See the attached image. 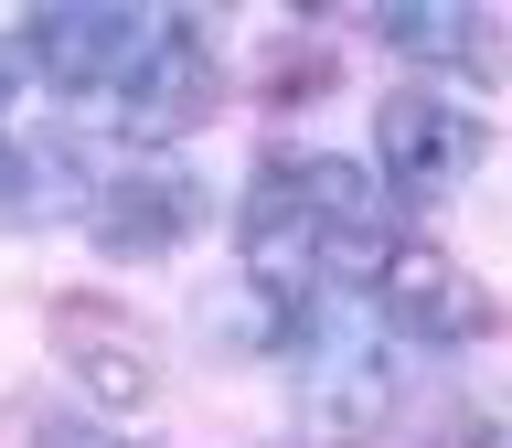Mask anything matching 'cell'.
I'll return each mask as SVG.
<instances>
[{
	"mask_svg": "<svg viewBox=\"0 0 512 448\" xmlns=\"http://www.w3.org/2000/svg\"><path fill=\"white\" fill-rule=\"evenodd\" d=\"M171 11L160 0H32V75H54L64 96H118L139 64L160 54Z\"/></svg>",
	"mask_w": 512,
	"mask_h": 448,
	"instance_id": "obj_1",
	"label": "cell"
},
{
	"mask_svg": "<svg viewBox=\"0 0 512 448\" xmlns=\"http://www.w3.org/2000/svg\"><path fill=\"white\" fill-rule=\"evenodd\" d=\"M288 363H299V427L310 438L342 448V438H374L384 416H395V352L363 320H299Z\"/></svg>",
	"mask_w": 512,
	"mask_h": 448,
	"instance_id": "obj_2",
	"label": "cell"
},
{
	"mask_svg": "<svg viewBox=\"0 0 512 448\" xmlns=\"http://www.w3.org/2000/svg\"><path fill=\"white\" fill-rule=\"evenodd\" d=\"M470 160H480V118H470V107H448L438 86H395L374 107V171H384V192L438 203V192L470 182Z\"/></svg>",
	"mask_w": 512,
	"mask_h": 448,
	"instance_id": "obj_3",
	"label": "cell"
},
{
	"mask_svg": "<svg viewBox=\"0 0 512 448\" xmlns=\"http://www.w3.org/2000/svg\"><path fill=\"white\" fill-rule=\"evenodd\" d=\"M363 299L384 310V331H406V342H480L491 331V299H480L438 246H384V267L363 278Z\"/></svg>",
	"mask_w": 512,
	"mask_h": 448,
	"instance_id": "obj_4",
	"label": "cell"
},
{
	"mask_svg": "<svg viewBox=\"0 0 512 448\" xmlns=\"http://www.w3.org/2000/svg\"><path fill=\"white\" fill-rule=\"evenodd\" d=\"M192 214H203V192H192V171H160V160H139V171H107L86 203V235L107 256H160L182 246Z\"/></svg>",
	"mask_w": 512,
	"mask_h": 448,
	"instance_id": "obj_5",
	"label": "cell"
},
{
	"mask_svg": "<svg viewBox=\"0 0 512 448\" xmlns=\"http://www.w3.org/2000/svg\"><path fill=\"white\" fill-rule=\"evenodd\" d=\"M203 107H214V54H203L192 32H160V54L107 96V118H118L128 139H182V128H203Z\"/></svg>",
	"mask_w": 512,
	"mask_h": 448,
	"instance_id": "obj_6",
	"label": "cell"
},
{
	"mask_svg": "<svg viewBox=\"0 0 512 448\" xmlns=\"http://www.w3.org/2000/svg\"><path fill=\"white\" fill-rule=\"evenodd\" d=\"M54 352H64V374L86 384L96 406H139V395L160 384V363L139 352V331H128L118 310H86V299L54 310Z\"/></svg>",
	"mask_w": 512,
	"mask_h": 448,
	"instance_id": "obj_7",
	"label": "cell"
},
{
	"mask_svg": "<svg viewBox=\"0 0 512 448\" xmlns=\"http://www.w3.org/2000/svg\"><path fill=\"white\" fill-rule=\"evenodd\" d=\"M374 32L406 64H491V32H480V0H374Z\"/></svg>",
	"mask_w": 512,
	"mask_h": 448,
	"instance_id": "obj_8",
	"label": "cell"
},
{
	"mask_svg": "<svg viewBox=\"0 0 512 448\" xmlns=\"http://www.w3.org/2000/svg\"><path fill=\"white\" fill-rule=\"evenodd\" d=\"M32 448H128V438H118V427H86V416H64V427H43Z\"/></svg>",
	"mask_w": 512,
	"mask_h": 448,
	"instance_id": "obj_9",
	"label": "cell"
},
{
	"mask_svg": "<svg viewBox=\"0 0 512 448\" xmlns=\"http://www.w3.org/2000/svg\"><path fill=\"white\" fill-rule=\"evenodd\" d=\"M22 75H32V43H11V32H0V128H11V96H22Z\"/></svg>",
	"mask_w": 512,
	"mask_h": 448,
	"instance_id": "obj_10",
	"label": "cell"
}]
</instances>
